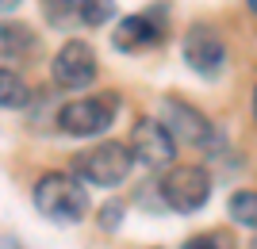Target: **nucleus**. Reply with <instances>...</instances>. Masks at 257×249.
Wrapping results in <instances>:
<instances>
[{
  "mask_svg": "<svg viewBox=\"0 0 257 249\" xmlns=\"http://www.w3.org/2000/svg\"><path fill=\"white\" fill-rule=\"evenodd\" d=\"M0 249H23V245L16 238H0Z\"/></svg>",
  "mask_w": 257,
  "mask_h": 249,
  "instance_id": "obj_17",
  "label": "nucleus"
},
{
  "mask_svg": "<svg viewBox=\"0 0 257 249\" xmlns=\"http://www.w3.org/2000/svg\"><path fill=\"white\" fill-rule=\"evenodd\" d=\"M127 146L135 153V161L146 165V169H165V165H173V153H177V138L169 134V127L161 119H150V115H142L131 127Z\"/></svg>",
  "mask_w": 257,
  "mask_h": 249,
  "instance_id": "obj_5",
  "label": "nucleus"
},
{
  "mask_svg": "<svg viewBox=\"0 0 257 249\" xmlns=\"http://www.w3.org/2000/svg\"><path fill=\"white\" fill-rule=\"evenodd\" d=\"M161 203L169 211H181V215H192L211 199V173L204 165H173L169 173L161 176Z\"/></svg>",
  "mask_w": 257,
  "mask_h": 249,
  "instance_id": "obj_2",
  "label": "nucleus"
},
{
  "mask_svg": "<svg viewBox=\"0 0 257 249\" xmlns=\"http://www.w3.org/2000/svg\"><path fill=\"white\" fill-rule=\"evenodd\" d=\"M131 169H135V153H131V146H123V142H100V146H92L88 153H81L73 161V173L81 176L85 184H96V188L123 184Z\"/></svg>",
  "mask_w": 257,
  "mask_h": 249,
  "instance_id": "obj_3",
  "label": "nucleus"
},
{
  "mask_svg": "<svg viewBox=\"0 0 257 249\" xmlns=\"http://www.w3.org/2000/svg\"><path fill=\"white\" fill-rule=\"evenodd\" d=\"M12 8H20V0H0V12H12Z\"/></svg>",
  "mask_w": 257,
  "mask_h": 249,
  "instance_id": "obj_18",
  "label": "nucleus"
},
{
  "mask_svg": "<svg viewBox=\"0 0 257 249\" xmlns=\"http://www.w3.org/2000/svg\"><path fill=\"white\" fill-rule=\"evenodd\" d=\"M123 215H127V207L119 203V199H107V203L100 207V230H107V234L119 230L123 226Z\"/></svg>",
  "mask_w": 257,
  "mask_h": 249,
  "instance_id": "obj_15",
  "label": "nucleus"
},
{
  "mask_svg": "<svg viewBox=\"0 0 257 249\" xmlns=\"http://www.w3.org/2000/svg\"><path fill=\"white\" fill-rule=\"evenodd\" d=\"M181 54H184V62H188L192 73L219 77V73H223V62H226V46H223V39H219L215 27H207V23H192V27L184 31Z\"/></svg>",
  "mask_w": 257,
  "mask_h": 249,
  "instance_id": "obj_7",
  "label": "nucleus"
},
{
  "mask_svg": "<svg viewBox=\"0 0 257 249\" xmlns=\"http://www.w3.org/2000/svg\"><path fill=\"white\" fill-rule=\"evenodd\" d=\"M181 249H219V241H215L211 234H196V238H188Z\"/></svg>",
  "mask_w": 257,
  "mask_h": 249,
  "instance_id": "obj_16",
  "label": "nucleus"
},
{
  "mask_svg": "<svg viewBox=\"0 0 257 249\" xmlns=\"http://www.w3.org/2000/svg\"><path fill=\"white\" fill-rule=\"evenodd\" d=\"M246 8H249V12H253V16H257V0H246Z\"/></svg>",
  "mask_w": 257,
  "mask_h": 249,
  "instance_id": "obj_19",
  "label": "nucleus"
},
{
  "mask_svg": "<svg viewBox=\"0 0 257 249\" xmlns=\"http://www.w3.org/2000/svg\"><path fill=\"white\" fill-rule=\"evenodd\" d=\"M31 104V88H27V81H23L16 69H8V65H0V108H27Z\"/></svg>",
  "mask_w": 257,
  "mask_h": 249,
  "instance_id": "obj_11",
  "label": "nucleus"
},
{
  "mask_svg": "<svg viewBox=\"0 0 257 249\" xmlns=\"http://www.w3.org/2000/svg\"><path fill=\"white\" fill-rule=\"evenodd\" d=\"M253 119H257V88H253Z\"/></svg>",
  "mask_w": 257,
  "mask_h": 249,
  "instance_id": "obj_20",
  "label": "nucleus"
},
{
  "mask_svg": "<svg viewBox=\"0 0 257 249\" xmlns=\"http://www.w3.org/2000/svg\"><path fill=\"white\" fill-rule=\"evenodd\" d=\"M119 108V96L107 92V96H85V100H69L62 111H58V127L69 134V138H96L111 127Z\"/></svg>",
  "mask_w": 257,
  "mask_h": 249,
  "instance_id": "obj_4",
  "label": "nucleus"
},
{
  "mask_svg": "<svg viewBox=\"0 0 257 249\" xmlns=\"http://www.w3.org/2000/svg\"><path fill=\"white\" fill-rule=\"evenodd\" d=\"M35 54H39V35L27 23H16V20L0 23V62L23 65V62H31Z\"/></svg>",
  "mask_w": 257,
  "mask_h": 249,
  "instance_id": "obj_10",
  "label": "nucleus"
},
{
  "mask_svg": "<svg viewBox=\"0 0 257 249\" xmlns=\"http://www.w3.org/2000/svg\"><path fill=\"white\" fill-rule=\"evenodd\" d=\"M249 249H257V238H253V241H249Z\"/></svg>",
  "mask_w": 257,
  "mask_h": 249,
  "instance_id": "obj_21",
  "label": "nucleus"
},
{
  "mask_svg": "<svg viewBox=\"0 0 257 249\" xmlns=\"http://www.w3.org/2000/svg\"><path fill=\"white\" fill-rule=\"evenodd\" d=\"M50 73H54V81H58L62 88H88L92 81H96V73H100L96 50H92L88 43H81V39H69V43L54 54Z\"/></svg>",
  "mask_w": 257,
  "mask_h": 249,
  "instance_id": "obj_8",
  "label": "nucleus"
},
{
  "mask_svg": "<svg viewBox=\"0 0 257 249\" xmlns=\"http://www.w3.org/2000/svg\"><path fill=\"white\" fill-rule=\"evenodd\" d=\"M226 215L234 218L238 226H249V230H257V192H234L230 195V203H226Z\"/></svg>",
  "mask_w": 257,
  "mask_h": 249,
  "instance_id": "obj_12",
  "label": "nucleus"
},
{
  "mask_svg": "<svg viewBox=\"0 0 257 249\" xmlns=\"http://www.w3.org/2000/svg\"><path fill=\"white\" fill-rule=\"evenodd\" d=\"M158 119L169 127V134L181 146H207L211 142V119H207L204 111H196L192 104L177 100V96H161Z\"/></svg>",
  "mask_w": 257,
  "mask_h": 249,
  "instance_id": "obj_6",
  "label": "nucleus"
},
{
  "mask_svg": "<svg viewBox=\"0 0 257 249\" xmlns=\"http://www.w3.org/2000/svg\"><path fill=\"white\" fill-rule=\"evenodd\" d=\"M81 4H85V0H43L46 20H54V23L69 20V16H81Z\"/></svg>",
  "mask_w": 257,
  "mask_h": 249,
  "instance_id": "obj_14",
  "label": "nucleus"
},
{
  "mask_svg": "<svg viewBox=\"0 0 257 249\" xmlns=\"http://www.w3.org/2000/svg\"><path fill=\"white\" fill-rule=\"evenodd\" d=\"M161 39H165V31H161L158 23L150 20V16H127V20H119L115 35H111L115 50H123V54H139V50H150V46H158Z\"/></svg>",
  "mask_w": 257,
  "mask_h": 249,
  "instance_id": "obj_9",
  "label": "nucleus"
},
{
  "mask_svg": "<svg viewBox=\"0 0 257 249\" xmlns=\"http://www.w3.org/2000/svg\"><path fill=\"white\" fill-rule=\"evenodd\" d=\"M31 199L50 222H81L88 215V188L69 173H43L31 188Z\"/></svg>",
  "mask_w": 257,
  "mask_h": 249,
  "instance_id": "obj_1",
  "label": "nucleus"
},
{
  "mask_svg": "<svg viewBox=\"0 0 257 249\" xmlns=\"http://www.w3.org/2000/svg\"><path fill=\"white\" fill-rule=\"evenodd\" d=\"M111 12H115V4H111V0H85V4H81V23L100 27V23L111 20Z\"/></svg>",
  "mask_w": 257,
  "mask_h": 249,
  "instance_id": "obj_13",
  "label": "nucleus"
}]
</instances>
